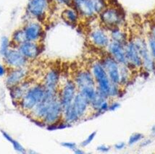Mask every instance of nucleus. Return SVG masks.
<instances>
[{
  "label": "nucleus",
  "instance_id": "7ed1b4c3",
  "mask_svg": "<svg viewBox=\"0 0 155 154\" xmlns=\"http://www.w3.org/2000/svg\"><path fill=\"white\" fill-rule=\"evenodd\" d=\"M99 15L101 24L109 30L122 27L125 23L124 14L117 7H106Z\"/></svg>",
  "mask_w": 155,
  "mask_h": 154
},
{
  "label": "nucleus",
  "instance_id": "b1692460",
  "mask_svg": "<svg viewBox=\"0 0 155 154\" xmlns=\"http://www.w3.org/2000/svg\"><path fill=\"white\" fill-rule=\"evenodd\" d=\"M133 70L129 66L120 65V85L122 88H125L131 81Z\"/></svg>",
  "mask_w": 155,
  "mask_h": 154
},
{
  "label": "nucleus",
  "instance_id": "f03ea898",
  "mask_svg": "<svg viewBox=\"0 0 155 154\" xmlns=\"http://www.w3.org/2000/svg\"><path fill=\"white\" fill-rule=\"evenodd\" d=\"M89 69L94 78L97 90L109 98V93L112 82L109 78L100 59L92 62Z\"/></svg>",
  "mask_w": 155,
  "mask_h": 154
},
{
  "label": "nucleus",
  "instance_id": "412c9836",
  "mask_svg": "<svg viewBox=\"0 0 155 154\" xmlns=\"http://www.w3.org/2000/svg\"><path fill=\"white\" fill-rule=\"evenodd\" d=\"M34 82H33L30 79H26L21 83L9 88L10 95L12 101L18 104V103L21 100V98L24 96V95L25 94V93L27 92L28 90L29 89V88L32 85Z\"/></svg>",
  "mask_w": 155,
  "mask_h": 154
},
{
  "label": "nucleus",
  "instance_id": "473e14b6",
  "mask_svg": "<svg viewBox=\"0 0 155 154\" xmlns=\"http://www.w3.org/2000/svg\"><path fill=\"white\" fill-rule=\"evenodd\" d=\"M111 149V147L109 146H107V145L102 144L100 145V146H97V151L99 152H101V153H107L110 151Z\"/></svg>",
  "mask_w": 155,
  "mask_h": 154
},
{
  "label": "nucleus",
  "instance_id": "4be33fe9",
  "mask_svg": "<svg viewBox=\"0 0 155 154\" xmlns=\"http://www.w3.org/2000/svg\"><path fill=\"white\" fill-rule=\"evenodd\" d=\"M61 18L68 24L75 25L78 22L80 15L74 7H67L61 13Z\"/></svg>",
  "mask_w": 155,
  "mask_h": 154
},
{
  "label": "nucleus",
  "instance_id": "2eb2a0df",
  "mask_svg": "<svg viewBox=\"0 0 155 154\" xmlns=\"http://www.w3.org/2000/svg\"><path fill=\"white\" fill-rule=\"evenodd\" d=\"M73 7L80 17L91 19L98 15L96 12L94 0H73Z\"/></svg>",
  "mask_w": 155,
  "mask_h": 154
},
{
  "label": "nucleus",
  "instance_id": "393cba45",
  "mask_svg": "<svg viewBox=\"0 0 155 154\" xmlns=\"http://www.w3.org/2000/svg\"><path fill=\"white\" fill-rule=\"evenodd\" d=\"M1 133L2 134L3 137H5V139L7 141H9V142L12 145V146H13V148L15 149V151H16L18 153H26V150H25V148L23 147V146H22L21 144L18 141H17L16 140H15L12 137V136H10V135H9L8 133H6V132H5L4 130H1Z\"/></svg>",
  "mask_w": 155,
  "mask_h": 154
},
{
  "label": "nucleus",
  "instance_id": "9d476101",
  "mask_svg": "<svg viewBox=\"0 0 155 154\" xmlns=\"http://www.w3.org/2000/svg\"><path fill=\"white\" fill-rule=\"evenodd\" d=\"M69 106L71 107L73 112L74 113L78 122L87 117L88 111H91L89 101L79 91H78L73 103Z\"/></svg>",
  "mask_w": 155,
  "mask_h": 154
},
{
  "label": "nucleus",
  "instance_id": "dca6fc26",
  "mask_svg": "<svg viewBox=\"0 0 155 154\" xmlns=\"http://www.w3.org/2000/svg\"><path fill=\"white\" fill-rule=\"evenodd\" d=\"M88 38L91 44L98 49H107L110 42L111 41L110 34L101 27L93 29L89 33Z\"/></svg>",
  "mask_w": 155,
  "mask_h": 154
},
{
  "label": "nucleus",
  "instance_id": "f704fd0d",
  "mask_svg": "<svg viewBox=\"0 0 155 154\" xmlns=\"http://www.w3.org/2000/svg\"><path fill=\"white\" fill-rule=\"evenodd\" d=\"M125 147H126V144L124 142H119L114 146V148L117 151H120V150L124 149Z\"/></svg>",
  "mask_w": 155,
  "mask_h": 154
},
{
  "label": "nucleus",
  "instance_id": "aec40b11",
  "mask_svg": "<svg viewBox=\"0 0 155 154\" xmlns=\"http://www.w3.org/2000/svg\"><path fill=\"white\" fill-rule=\"evenodd\" d=\"M106 49L107 50V54L115 59L120 65H125L128 66L126 54H125V45L111 41Z\"/></svg>",
  "mask_w": 155,
  "mask_h": 154
},
{
  "label": "nucleus",
  "instance_id": "0eeeda50",
  "mask_svg": "<svg viewBox=\"0 0 155 154\" xmlns=\"http://www.w3.org/2000/svg\"><path fill=\"white\" fill-rule=\"evenodd\" d=\"M78 91V90L73 79H67L62 85H60L58 90L59 98L63 109L73 103Z\"/></svg>",
  "mask_w": 155,
  "mask_h": 154
},
{
  "label": "nucleus",
  "instance_id": "4c0bfd02",
  "mask_svg": "<svg viewBox=\"0 0 155 154\" xmlns=\"http://www.w3.org/2000/svg\"><path fill=\"white\" fill-rule=\"evenodd\" d=\"M149 34L155 38V24L151 26V30H150V33H149Z\"/></svg>",
  "mask_w": 155,
  "mask_h": 154
},
{
  "label": "nucleus",
  "instance_id": "5701e85b",
  "mask_svg": "<svg viewBox=\"0 0 155 154\" xmlns=\"http://www.w3.org/2000/svg\"><path fill=\"white\" fill-rule=\"evenodd\" d=\"M110 37L111 41L117 42V43H122L125 45L129 40L128 35L126 32L123 30L121 27H117L110 30Z\"/></svg>",
  "mask_w": 155,
  "mask_h": 154
},
{
  "label": "nucleus",
  "instance_id": "72a5a7b5",
  "mask_svg": "<svg viewBox=\"0 0 155 154\" xmlns=\"http://www.w3.org/2000/svg\"><path fill=\"white\" fill-rule=\"evenodd\" d=\"M73 0H55L59 5L65 7H73Z\"/></svg>",
  "mask_w": 155,
  "mask_h": 154
},
{
  "label": "nucleus",
  "instance_id": "c756f323",
  "mask_svg": "<svg viewBox=\"0 0 155 154\" xmlns=\"http://www.w3.org/2000/svg\"><path fill=\"white\" fill-rule=\"evenodd\" d=\"M96 135H97V132L96 131L93 132V133H91V134H89V135H88V137H86V138L81 142V147L85 148L86 147V146H88V145L91 144L92 141L94 140Z\"/></svg>",
  "mask_w": 155,
  "mask_h": 154
},
{
  "label": "nucleus",
  "instance_id": "6ab92c4d",
  "mask_svg": "<svg viewBox=\"0 0 155 154\" xmlns=\"http://www.w3.org/2000/svg\"><path fill=\"white\" fill-rule=\"evenodd\" d=\"M17 48L20 53L30 62L36 59L41 53V48L39 42L26 41L20 44Z\"/></svg>",
  "mask_w": 155,
  "mask_h": 154
},
{
  "label": "nucleus",
  "instance_id": "58836bf2",
  "mask_svg": "<svg viewBox=\"0 0 155 154\" xmlns=\"http://www.w3.org/2000/svg\"><path fill=\"white\" fill-rule=\"evenodd\" d=\"M73 152H74L75 154H84V153H85L84 151H83V150L81 149V148H78V147L75 148L74 151H73Z\"/></svg>",
  "mask_w": 155,
  "mask_h": 154
},
{
  "label": "nucleus",
  "instance_id": "423d86ee",
  "mask_svg": "<svg viewBox=\"0 0 155 154\" xmlns=\"http://www.w3.org/2000/svg\"><path fill=\"white\" fill-rule=\"evenodd\" d=\"M49 7L50 0H28L26 12L31 18L41 22L47 17Z\"/></svg>",
  "mask_w": 155,
  "mask_h": 154
},
{
  "label": "nucleus",
  "instance_id": "ea45409f",
  "mask_svg": "<svg viewBox=\"0 0 155 154\" xmlns=\"http://www.w3.org/2000/svg\"><path fill=\"white\" fill-rule=\"evenodd\" d=\"M152 133L153 136H155V125L153 126V127L152 128Z\"/></svg>",
  "mask_w": 155,
  "mask_h": 154
},
{
  "label": "nucleus",
  "instance_id": "20e7f679",
  "mask_svg": "<svg viewBox=\"0 0 155 154\" xmlns=\"http://www.w3.org/2000/svg\"><path fill=\"white\" fill-rule=\"evenodd\" d=\"M132 39L134 40L141 56L142 68L149 73L155 72V62L149 51L147 41L141 36H136Z\"/></svg>",
  "mask_w": 155,
  "mask_h": 154
},
{
  "label": "nucleus",
  "instance_id": "9b49d317",
  "mask_svg": "<svg viewBox=\"0 0 155 154\" xmlns=\"http://www.w3.org/2000/svg\"><path fill=\"white\" fill-rule=\"evenodd\" d=\"M100 61L112 83L120 85V65L109 54L103 56Z\"/></svg>",
  "mask_w": 155,
  "mask_h": 154
},
{
  "label": "nucleus",
  "instance_id": "c85d7f7f",
  "mask_svg": "<svg viewBox=\"0 0 155 154\" xmlns=\"http://www.w3.org/2000/svg\"><path fill=\"white\" fill-rule=\"evenodd\" d=\"M148 39H147V43H148V47L150 51L151 54H152L153 59H154L155 62V38L153 36L149 34Z\"/></svg>",
  "mask_w": 155,
  "mask_h": 154
},
{
  "label": "nucleus",
  "instance_id": "4468645a",
  "mask_svg": "<svg viewBox=\"0 0 155 154\" xmlns=\"http://www.w3.org/2000/svg\"><path fill=\"white\" fill-rule=\"evenodd\" d=\"M28 67L9 69L5 79V84L8 88L14 87L28 79L29 75V70Z\"/></svg>",
  "mask_w": 155,
  "mask_h": 154
},
{
  "label": "nucleus",
  "instance_id": "a211bd4d",
  "mask_svg": "<svg viewBox=\"0 0 155 154\" xmlns=\"http://www.w3.org/2000/svg\"><path fill=\"white\" fill-rule=\"evenodd\" d=\"M46 90L58 91L60 85V72L58 69L51 67L44 73L42 81Z\"/></svg>",
  "mask_w": 155,
  "mask_h": 154
},
{
  "label": "nucleus",
  "instance_id": "a878e982",
  "mask_svg": "<svg viewBox=\"0 0 155 154\" xmlns=\"http://www.w3.org/2000/svg\"><path fill=\"white\" fill-rule=\"evenodd\" d=\"M26 37H25V32H24L23 28H20L14 31L12 36V42L14 43L15 47H17L23 42L26 41Z\"/></svg>",
  "mask_w": 155,
  "mask_h": 154
},
{
  "label": "nucleus",
  "instance_id": "c9c22d12",
  "mask_svg": "<svg viewBox=\"0 0 155 154\" xmlns=\"http://www.w3.org/2000/svg\"><path fill=\"white\" fill-rule=\"evenodd\" d=\"M7 68L5 66L0 64V77L5 76V75H7Z\"/></svg>",
  "mask_w": 155,
  "mask_h": 154
},
{
  "label": "nucleus",
  "instance_id": "39448f33",
  "mask_svg": "<svg viewBox=\"0 0 155 154\" xmlns=\"http://www.w3.org/2000/svg\"><path fill=\"white\" fill-rule=\"evenodd\" d=\"M58 98H59L58 91H54L46 90V93L44 98L42 99L41 101L39 104H38V105L28 114L29 117H30L32 120H35L36 122H40V123L41 124V121L43 119V117H44V115H45L46 112L47 111L48 109H49V106H51V104L54 102V101L56 100Z\"/></svg>",
  "mask_w": 155,
  "mask_h": 154
},
{
  "label": "nucleus",
  "instance_id": "2f4dec72",
  "mask_svg": "<svg viewBox=\"0 0 155 154\" xmlns=\"http://www.w3.org/2000/svg\"><path fill=\"white\" fill-rule=\"evenodd\" d=\"M120 107V103L115 101H111V100H110V105H109V111H115V110L119 109Z\"/></svg>",
  "mask_w": 155,
  "mask_h": 154
},
{
  "label": "nucleus",
  "instance_id": "1a4fd4ad",
  "mask_svg": "<svg viewBox=\"0 0 155 154\" xmlns=\"http://www.w3.org/2000/svg\"><path fill=\"white\" fill-rule=\"evenodd\" d=\"M4 63L9 69L28 67L29 62L18 48H10L2 56Z\"/></svg>",
  "mask_w": 155,
  "mask_h": 154
},
{
  "label": "nucleus",
  "instance_id": "e433bc0d",
  "mask_svg": "<svg viewBox=\"0 0 155 154\" xmlns=\"http://www.w3.org/2000/svg\"><path fill=\"white\" fill-rule=\"evenodd\" d=\"M151 143H152V140H149V139H148V140L142 141L141 143H140V147H141V148L146 147V146H147L148 145L150 144Z\"/></svg>",
  "mask_w": 155,
  "mask_h": 154
},
{
  "label": "nucleus",
  "instance_id": "f3484780",
  "mask_svg": "<svg viewBox=\"0 0 155 154\" xmlns=\"http://www.w3.org/2000/svg\"><path fill=\"white\" fill-rule=\"evenodd\" d=\"M26 40L29 41L39 42L44 34V27L40 21H29L23 27Z\"/></svg>",
  "mask_w": 155,
  "mask_h": 154
},
{
  "label": "nucleus",
  "instance_id": "f257e3e1",
  "mask_svg": "<svg viewBox=\"0 0 155 154\" xmlns=\"http://www.w3.org/2000/svg\"><path fill=\"white\" fill-rule=\"evenodd\" d=\"M46 93V88L41 82H34L18 103L17 106L23 112L28 114L41 101Z\"/></svg>",
  "mask_w": 155,
  "mask_h": 154
},
{
  "label": "nucleus",
  "instance_id": "bb28decb",
  "mask_svg": "<svg viewBox=\"0 0 155 154\" xmlns=\"http://www.w3.org/2000/svg\"><path fill=\"white\" fill-rule=\"evenodd\" d=\"M10 49V41L7 36L2 37L1 43H0V54L3 56Z\"/></svg>",
  "mask_w": 155,
  "mask_h": 154
},
{
  "label": "nucleus",
  "instance_id": "7c9ffc66",
  "mask_svg": "<svg viewBox=\"0 0 155 154\" xmlns=\"http://www.w3.org/2000/svg\"><path fill=\"white\" fill-rule=\"evenodd\" d=\"M61 146L68 149L72 150L73 151L78 147L77 144L74 142H62L61 143Z\"/></svg>",
  "mask_w": 155,
  "mask_h": 154
},
{
  "label": "nucleus",
  "instance_id": "f8f14e48",
  "mask_svg": "<svg viewBox=\"0 0 155 154\" xmlns=\"http://www.w3.org/2000/svg\"><path fill=\"white\" fill-rule=\"evenodd\" d=\"M125 49L129 67L133 71L141 69L142 60L134 40L129 39L126 44L125 45Z\"/></svg>",
  "mask_w": 155,
  "mask_h": 154
},
{
  "label": "nucleus",
  "instance_id": "ddd939ff",
  "mask_svg": "<svg viewBox=\"0 0 155 154\" xmlns=\"http://www.w3.org/2000/svg\"><path fill=\"white\" fill-rule=\"evenodd\" d=\"M73 79L78 91L86 88L97 87L94 78L90 69L84 68L78 69L75 72Z\"/></svg>",
  "mask_w": 155,
  "mask_h": 154
},
{
  "label": "nucleus",
  "instance_id": "6e6552de",
  "mask_svg": "<svg viewBox=\"0 0 155 154\" xmlns=\"http://www.w3.org/2000/svg\"><path fill=\"white\" fill-rule=\"evenodd\" d=\"M62 114L63 107L61 104L60 98H58L49 106L41 122L42 125L45 126L46 127L54 125L62 120Z\"/></svg>",
  "mask_w": 155,
  "mask_h": 154
},
{
  "label": "nucleus",
  "instance_id": "cd10ccee",
  "mask_svg": "<svg viewBox=\"0 0 155 154\" xmlns=\"http://www.w3.org/2000/svg\"><path fill=\"white\" fill-rule=\"evenodd\" d=\"M143 138V135L141 133H134L133 135H131L129 137L128 141V146H134L137 143L140 142L142 139Z\"/></svg>",
  "mask_w": 155,
  "mask_h": 154
}]
</instances>
